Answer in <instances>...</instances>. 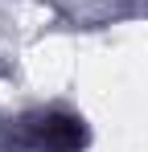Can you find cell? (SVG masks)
Listing matches in <instances>:
<instances>
[{"label":"cell","mask_w":148,"mask_h":152,"mask_svg":"<svg viewBox=\"0 0 148 152\" xmlns=\"http://www.w3.org/2000/svg\"><path fill=\"white\" fill-rule=\"evenodd\" d=\"M37 140L49 152H78L82 148V124L70 115H45L37 124Z\"/></svg>","instance_id":"1"}]
</instances>
